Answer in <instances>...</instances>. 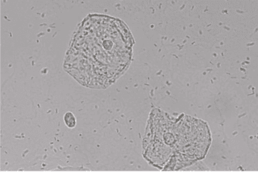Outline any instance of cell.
Instances as JSON below:
<instances>
[{
    "label": "cell",
    "mask_w": 258,
    "mask_h": 172,
    "mask_svg": "<svg viewBox=\"0 0 258 172\" xmlns=\"http://www.w3.org/2000/svg\"><path fill=\"white\" fill-rule=\"evenodd\" d=\"M135 41L125 23L104 15H89L74 36L64 67L81 84L105 89L128 68Z\"/></svg>",
    "instance_id": "obj_1"
},
{
    "label": "cell",
    "mask_w": 258,
    "mask_h": 172,
    "mask_svg": "<svg viewBox=\"0 0 258 172\" xmlns=\"http://www.w3.org/2000/svg\"><path fill=\"white\" fill-rule=\"evenodd\" d=\"M64 121L66 125L68 126L69 128H71L75 127L76 124H77V120H76L75 116L70 112L64 114Z\"/></svg>",
    "instance_id": "obj_3"
},
{
    "label": "cell",
    "mask_w": 258,
    "mask_h": 172,
    "mask_svg": "<svg viewBox=\"0 0 258 172\" xmlns=\"http://www.w3.org/2000/svg\"><path fill=\"white\" fill-rule=\"evenodd\" d=\"M210 144L206 123L154 110L144 139V157L159 168L174 170L204 159Z\"/></svg>",
    "instance_id": "obj_2"
}]
</instances>
